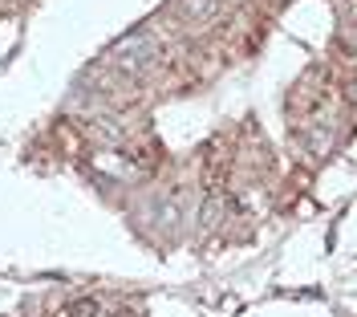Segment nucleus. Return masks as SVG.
<instances>
[{"mask_svg": "<svg viewBox=\"0 0 357 317\" xmlns=\"http://www.w3.org/2000/svg\"><path fill=\"white\" fill-rule=\"evenodd\" d=\"M118 317H134V314H118Z\"/></svg>", "mask_w": 357, "mask_h": 317, "instance_id": "3", "label": "nucleus"}, {"mask_svg": "<svg viewBox=\"0 0 357 317\" xmlns=\"http://www.w3.org/2000/svg\"><path fill=\"white\" fill-rule=\"evenodd\" d=\"M178 4H183V13L191 21H211L220 13V0H178Z\"/></svg>", "mask_w": 357, "mask_h": 317, "instance_id": "2", "label": "nucleus"}, {"mask_svg": "<svg viewBox=\"0 0 357 317\" xmlns=\"http://www.w3.org/2000/svg\"><path fill=\"white\" fill-rule=\"evenodd\" d=\"M158 61V41L151 33H134V37H122L114 45V66L126 69V73H142Z\"/></svg>", "mask_w": 357, "mask_h": 317, "instance_id": "1", "label": "nucleus"}]
</instances>
